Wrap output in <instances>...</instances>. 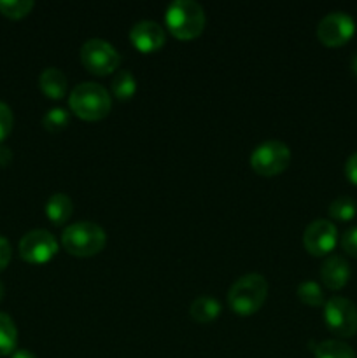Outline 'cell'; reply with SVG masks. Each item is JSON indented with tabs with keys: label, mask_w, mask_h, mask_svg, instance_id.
Instances as JSON below:
<instances>
[{
	"label": "cell",
	"mask_w": 357,
	"mask_h": 358,
	"mask_svg": "<svg viewBox=\"0 0 357 358\" xmlns=\"http://www.w3.org/2000/svg\"><path fill=\"white\" fill-rule=\"evenodd\" d=\"M164 21L175 37L188 41L198 37L205 28V10L196 0H174L167 7Z\"/></svg>",
	"instance_id": "obj_1"
},
{
	"label": "cell",
	"mask_w": 357,
	"mask_h": 358,
	"mask_svg": "<svg viewBox=\"0 0 357 358\" xmlns=\"http://www.w3.org/2000/svg\"><path fill=\"white\" fill-rule=\"evenodd\" d=\"M268 296V282L259 273H247L240 276L227 290V303L231 310L240 315L258 311Z\"/></svg>",
	"instance_id": "obj_2"
},
{
	"label": "cell",
	"mask_w": 357,
	"mask_h": 358,
	"mask_svg": "<svg viewBox=\"0 0 357 358\" xmlns=\"http://www.w3.org/2000/svg\"><path fill=\"white\" fill-rule=\"evenodd\" d=\"M70 108L76 112L79 117L88 121H97L105 117L112 107V100L108 96V91L102 84L86 80L80 83L70 91L69 96Z\"/></svg>",
	"instance_id": "obj_3"
},
{
	"label": "cell",
	"mask_w": 357,
	"mask_h": 358,
	"mask_svg": "<svg viewBox=\"0 0 357 358\" xmlns=\"http://www.w3.org/2000/svg\"><path fill=\"white\" fill-rule=\"evenodd\" d=\"M105 241H107V234L104 227L90 220L70 224L62 233V243L66 252L80 255V257L98 254L105 247Z\"/></svg>",
	"instance_id": "obj_4"
},
{
	"label": "cell",
	"mask_w": 357,
	"mask_h": 358,
	"mask_svg": "<svg viewBox=\"0 0 357 358\" xmlns=\"http://www.w3.org/2000/svg\"><path fill=\"white\" fill-rule=\"evenodd\" d=\"M80 62L90 72L105 76L118 69L121 63V55L108 41L93 37L80 45Z\"/></svg>",
	"instance_id": "obj_5"
},
{
	"label": "cell",
	"mask_w": 357,
	"mask_h": 358,
	"mask_svg": "<svg viewBox=\"0 0 357 358\" xmlns=\"http://www.w3.org/2000/svg\"><path fill=\"white\" fill-rule=\"evenodd\" d=\"M289 161L290 149L282 140H266L259 143L251 154V166L265 177H272L284 171Z\"/></svg>",
	"instance_id": "obj_6"
},
{
	"label": "cell",
	"mask_w": 357,
	"mask_h": 358,
	"mask_svg": "<svg viewBox=\"0 0 357 358\" xmlns=\"http://www.w3.org/2000/svg\"><path fill=\"white\" fill-rule=\"evenodd\" d=\"M324 320L336 336L350 338L357 332V306L346 297H329L324 304Z\"/></svg>",
	"instance_id": "obj_7"
},
{
	"label": "cell",
	"mask_w": 357,
	"mask_h": 358,
	"mask_svg": "<svg viewBox=\"0 0 357 358\" xmlns=\"http://www.w3.org/2000/svg\"><path fill=\"white\" fill-rule=\"evenodd\" d=\"M356 30V21L345 10L328 13L317 24V37L326 45H342L349 41Z\"/></svg>",
	"instance_id": "obj_8"
},
{
	"label": "cell",
	"mask_w": 357,
	"mask_h": 358,
	"mask_svg": "<svg viewBox=\"0 0 357 358\" xmlns=\"http://www.w3.org/2000/svg\"><path fill=\"white\" fill-rule=\"evenodd\" d=\"M56 252H58V241L46 229L28 231L20 241L21 257L31 264L48 262L49 259L55 257Z\"/></svg>",
	"instance_id": "obj_9"
},
{
	"label": "cell",
	"mask_w": 357,
	"mask_h": 358,
	"mask_svg": "<svg viewBox=\"0 0 357 358\" xmlns=\"http://www.w3.org/2000/svg\"><path fill=\"white\" fill-rule=\"evenodd\" d=\"M338 240L336 226L328 219H315L307 226L303 233V245L310 254L324 255L335 248Z\"/></svg>",
	"instance_id": "obj_10"
},
{
	"label": "cell",
	"mask_w": 357,
	"mask_h": 358,
	"mask_svg": "<svg viewBox=\"0 0 357 358\" xmlns=\"http://www.w3.org/2000/svg\"><path fill=\"white\" fill-rule=\"evenodd\" d=\"M130 38L140 51H156L164 44V28L153 20H140L130 30Z\"/></svg>",
	"instance_id": "obj_11"
},
{
	"label": "cell",
	"mask_w": 357,
	"mask_h": 358,
	"mask_svg": "<svg viewBox=\"0 0 357 358\" xmlns=\"http://www.w3.org/2000/svg\"><path fill=\"white\" fill-rule=\"evenodd\" d=\"M321 278L329 289H342L350 278V264L342 255H329L321 266Z\"/></svg>",
	"instance_id": "obj_12"
},
{
	"label": "cell",
	"mask_w": 357,
	"mask_h": 358,
	"mask_svg": "<svg viewBox=\"0 0 357 358\" xmlns=\"http://www.w3.org/2000/svg\"><path fill=\"white\" fill-rule=\"evenodd\" d=\"M66 84H69L66 76L63 73V70L56 69V66H48L38 76V86H41V90L49 98H55V100H58V98H62L66 93Z\"/></svg>",
	"instance_id": "obj_13"
},
{
	"label": "cell",
	"mask_w": 357,
	"mask_h": 358,
	"mask_svg": "<svg viewBox=\"0 0 357 358\" xmlns=\"http://www.w3.org/2000/svg\"><path fill=\"white\" fill-rule=\"evenodd\" d=\"M74 210V203L69 194L65 192H55L49 196L48 203H46V213H48L49 220L55 224H63L70 219Z\"/></svg>",
	"instance_id": "obj_14"
},
{
	"label": "cell",
	"mask_w": 357,
	"mask_h": 358,
	"mask_svg": "<svg viewBox=\"0 0 357 358\" xmlns=\"http://www.w3.org/2000/svg\"><path fill=\"white\" fill-rule=\"evenodd\" d=\"M189 313L200 324H206V322L216 320L217 315L220 313V304L216 297L212 296H200L191 303Z\"/></svg>",
	"instance_id": "obj_15"
},
{
	"label": "cell",
	"mask_w": 357,
	"mask_h": 358,
	"mask_svg": "<svg viewBox=\"0 0 357 358\" xmlns=\"http://www.w3.org/2000/svg\"><path fill=\"white\" fill-rule=\"evenodd\" d=\"M18 345V329L13 318L0 311V357L13 355Z\"/></svg>",
	"instance_id": "obj_16"
},
{
	"label": "cell",
	"mask_w": 357,
	"mask_h": 358,
	"mask_svg": "<svg viewBox=\"0 0 357 358\" xmlns=\"http://www.w3.org/2000/svg\"><path fill=\"white\" fill-rule=\"evenodd\" d=\"M314 353L315 358H357L352 346L340 339H326V341L318 343Z\"/></svg>",
	"instance_id": "obj_17"
},
{
	"label": "cell",
	"mask_w": 357,
	"mask_h": 358,
	"mask_svg": "<svg viewBox=\"0 0 357 358\" xmlns=\"http://www.w3.org/2000/svg\"><path fill=\"white\" fill-rule=\"evenodd\" d=\"M136 90V80L133 77V73L130 70L122 69L119 70L118 73L112 79V91H114L115 96L119 100H128V98L133 96Z\"/></svg>",
	"instance_id": "obj_18"
},
{
	"label": "cell",
	"mask_w": 357,
	"mask_h": 358,
	"mask_svg": "<svg viewBox=\"0 0 357 358\" xmlns=\"http://www.w3.org/2000/svg\"><path fill=\"white\" fill-rule=\"evenodd\" d=\"M357 213V203L352 196H338L329 205V215L336 220H350Z\"/></svg>",
	"instance_id": "obj_19"
},
{
	"label": "cell",
	"mask_w": 357,
	"mask_h": 358,
	"mask_svg": "<svg viewBox=\"0 0 357 358\" xmlns=\"http://www.w3.org/2000/svg\"><path fill=\"white\" fill-rule=\"evenodd\" d=\"M298 297L308 306H321L324 303V294L321 285L314 280H304L298 285Z\"/></svg>",
	"instance_id": "obj_20"
},
{
	"label": "cell",
	"mask_w": 357,
	"mask_h": 358,
	"mask_svg": "<svg viewBox=\"0 0 357 358\" xmlns=\"http://www.w3.org/2000/svg\"><path fill=\"white\" fill-rule=\"evenodd\" d=\"M31 9H34V0H0V13L13 20L27 16Z\"/></svg>",
	"instance_id": "obj_21"
},
{
	"label": "cell",
	"mask_w": 357,
	"mask_h": 358,
	"mask_svg": "<svg viewBox=\"0 0 357 358\" xmlns=\"http://www.w3.org/2000/svg\"><path fill=\"white\" fill-rule=\"evenodd\" d=\"M69 121L70 115L63 107L49 108L44 114V117H42V124H44V128L49 129V131H59V129H63L69 124Z\"/></svg>",
	"instance_id": "obj_22"
},
{
	"label": "cell",
	"mask_w": 357,
	"mask_h": 358,
	"mask_svg": "<svg viewBox=\"0 0 357 358\" xmlns=\"http://www.w3.org/2000/svg\"><path fill=\"white\" fill-rule=\"evenodd\" d=\"M13 110H10L9 105L0 101V142H4V140L7 138V135H9L10 129H13Z\"/></svg>",
	"instance_id": "obj_23"
},
{
	"label": "cell",
	"mask_w": 357,
	"mask_h": 358,
	"mask_svg": "<svg viewBox=\"0 0 357 358\" xmlns=\"http://www.w3.org/2000/svg\"><path fill=\"white\" fill-rule=\"evenodd\" d=\"M342 247L346 254L357 257V226L349 227L342 236Z\"/></svg>",
	"instance_id": "obj_24"
},
{
	"label": "cell",
	"mask_w": 357,
	"mask_h": 358,
	"mask_svg": "<svg viewBox=\"0 0 357 358\" xmlns=\"http://www.w3.org/2000/svg\"><path fill=\"white\" fill-rule=\"evenodd\" d=\"M10 255H13V250H10V243L7 241V238L0 236V271L7 268L10 261Z\"/></svg>",
	"instance_id": "obj_25"
},
{
	"label": "cell",
	"mask_w": 357,
	"mask_h": 358,
	"mask_svg": "<svg viewBox=\"0 0 357 358\" xmlns=\"http://www.w3.org/2000/svg\"><path fill=\"white\" fill-rule=\"evenodd\" d=\"M345 175L350 178V182L357 184V150L350 154L345 163Z\"/></svg>",
	"instance_id": "obj_26"
},
{
	"label": "cell",
	"mask_w": 357,
	"mask_h": 358,
	"mask_svg": "<svg viewBox=\"0 0 357 358\" xmlns=\"http://www.w3.org/2000/svg\"><path fill=\"white\" fill-rule=\"evenodd\" d=\"M13 161V150L6 145H0V166L6 168Z\"/></svg>",
	"instance_id": "obj_27"
},
{
	"label": "cell",
	"mask_w": 357,
	"mask_h": 358,
	"mask_svg": "<svg viewBox=\"0 0 357 358\" xmlns=\"http://www.w3.org/2000/svg\"><path fill=\"white\" fill-rule=\"evenodd\" d=\"M10 358H37V357H35L31 352H28V350H16V352L10 355Z\"/></svg>",
	"instance_id": "obj_28"
},
{
	"label": "cell",
	"mask_w": 357,
	"mask_h": 358,
	"mask_svg": "<svg viewBox=\"0 0 357 358\" xmlns=\"http://www.w3.org/2000/svg\"><path fill=\"white\" fill-rule=\"evenodd\" d=\"M352 70L357 73V52L352 56Z\"/></svg>",
	"instance_id": "obj_29"
},
{
	"label": "cell",
	"mask_w": 357,
	"mask_h": 358,
	"mask_svg": "<svg viewBox=\"0 0 357 358\" xmlns=\"http://www.w3.org/2000/svg\"><path fill=\"white\" fill-rule=\"evenodd\" d=\"M4 294H6V287H4V283H2V280H0V301H2V297H4Z\"/></svg>",
	"instance_id": "obj_30"
}]
</instances>
